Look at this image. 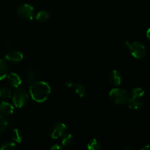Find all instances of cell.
I'll return each instance as SVG.
<instances>
[{
    "mask_svg": "<svg viewBox=\"0 0 150 150\" xmlns=\"http://www.w3.org/2000/svg\"><path fill=\"white\" fill-rule=\"evenodd\" d=\"M51 89L49 84L43 81H36L29 86V94L33 100L37 103L46 101L51 95Z\"/></svg>",
    "mask_w": 150,
    "mask_h": 150,
    "instance_id": "cell-1",
    "label": "cell"
},
{
    "mask_svg": "<svg viewBox=\"0 0 150 150\" xmlns=\"http://www.w3.org/2000/svg\"><path fill=\"white\" fill-rule=\"evenodd\" d=\"M123 46L128 49L130 54L137 59H142L146 57V48L141 42H137V41L130 42L129 41L126 40L123 43Z\"/></svg>",
    "mask_w": 150,
    "mask_h": 150,
    "instance_id": "cell-2",
    "label": "cell"
},
{
    "mask_svg": "<svg viewBox=\"0 0 150 150\" xmlns=\"http://www.w3.org/2000/svg\"><path fill=\"white\" fill-rule=\"evenodd\" d=\"M110 100L116 105H124L127 103L130 98L129 93L122 88H114L108 94Z\"/></svg>",
    "mask_w": 150,
    "mask_h": 150,
    "instance_id": "cell-3",
    "label": "cell"
},
{
    "mask_svg": "<svg viewBox=\"0 0 150 150\" xmlns=\"http://www.w3.org/2000/svg\"><path fill=\"white\" fill-rule=\"evenodd\" d=\"M29 97V94L26 89L21 87L16 88L12 95L13 104L17 108H22L27 104Z\"/></svg>",
    "mask_w": 150,
    "mask_h": 150,
    "instance_id": "cell-4",
    "label": "cell"
},
{
    "mask_svg": "<svg viewBox=\"0 0 150 150\" xmlns=\"http://www.w3.org/2000/svg\"><path fill=\"white\" fill-rule=\"evenodd\" d=\"M67 132V126L61 122H56L50 126L48 129V136L52 139L61 138Z\"/></svg>",
    "mask_w": 150,
    "mask_h": 150,
    "instance_id": "cell-5",
    "label": "cell"
},
{
    "mask_svg": "<svg viewBox=\"0 0 150 150\" xmlns=\"http://www.w3.org/2000/svg\"><path fill=\"white\" fill-rule=\"evenodd\" d=\"M34 7L28 4H23L17 9V14L21 19L26 21H31L34 18Z\"/></svg>",
    "mask_w": 150,
    "mask_h": 150,
    "instance_id": "cell-6",
    "label": "cell"
},
{
    "mask_svg": "<svg viewBox=\"0 0 150 150\" xmlns=\"http://www.w3.org/2000/svg\"><path fill=\"white\" fill-rule=\"evenodd\" d=\"M23 59V55L21 51L13 50V51H9L5 55L6 61L11 63H18L22 61Z\"/></svg>",
    "mask_w": 150,
    "mask_h": 150,
    "instance_id": "cell-7",
    "label": "cell"
},
{
    "mask_svg": "<svg viewBox=\"0 0 150 150\" xmlns=\"http://www.w3.org/2000/svg\"><path fill=\"white\" fill-rule=\"evenodd\" d=\"M108 80L110 83L114 86H120L122 83L123 76L120 71L117 70H113L108 75Z\"/></svg>",
    "mask_w": 150,
    "mask_h": 150,
    "instance_id": "cell-8",
    "label": "cell"
},
{
    "mask_svg": "<svg viewBox=\"0 0 150 150\" xmlns=\"http://www.w3.org/2000/svg\"><path fill=\"white\" fill-rule=\"evenodd\" d=\"M7 78L8 83L12 87L15 88V89H16L18 87H20L21 84L22 83V81L18 74H17L16 73H8V75L7 76Z\"/></svg>",
    "mask_w": 150,
    "mask_h": 150,
    "instance_id": "cell-9",
    "label": "cell"
},
{
    "mask_svg": "<svg viewBox=\"0 0 150 150\" xmlns=\"http://www.w3.org/2000/svg\"><path fill=\"white\" fill-rule=\"evenodd\" d=\"M14 112V106L10 103L3 101L0 103V114L4 116L11 115Z\"/></svg>",
    "mask_w": 150,
    "mask_h": 150,
    "instance_id": "cell-10",
    "label": "cell"
},
{
    "mask_svg": "<svg viewBox=\"0 0 150 150\" xmlns=\"http://www.w3.org/2000/svg\"><path fill=\"white\" fill-rule=\"evenodd\" d=\"M127 105L129 109L132 111H139L143 108V103L139 99L136 98H129L127 102Z\"/></svg>",
    "mask_w": 150,
    "mask_h": 150,
    "instance_id": "cell-11",
    "label": "cell"
},
{
    "mask_svg": "<svg viewBox=\"0 0 150 150\" xmlns=\"http://www.w3.org/2000/svg\"><path fill=\"white\" fill-rule=\"evenodd\" d=\"M37 78H38V75L35 69L32 67H27L25 72V79H26V83L31 84L33 82L36 81Z\"/></svg>",
    "mask_w": 150,
    "mask_h": 150,
    "instance_id": "cell-12",
    "label": "cell"
},
{
    "mask_svg": "<svg viewBox=\"0 0 150 150\" xmlns=\"http://www.w3.org/2000/svg\"><path fill=\"white\" fill-rule=\"evenodd\" d=\"M9 73V66L7 61L0 59V81L7 77Z\"/></svg>",
    "mask_w": 150,
    "mask_h": 150,
    "instance_id": "cell-13",
    "label": "cell"
},
{
    "mask_svg": "<svg viewBox=\"0 0 150 150\" xmlns=\"http://www.w3.org/2000/svg\"><path fill=\"white\" fill-rule=\"evenodd\" d=\"M61 143L62 146H67L71 144L73 142V136L72 133H69V132H66L64 135L61 137Z\"/></svg>",
    "mask_w": 150,
    "mask_h": 150,
    "instance_id": "cell-14",
    "label": "cell"
},
{
    "mask_svg": "<svg viewBox=\"0 0 150 150\" xmlns=\"http://www.w3.org/2000/svg\"><path fill=\"white\" fill-rule=\"evenodd\" d=\"M23 132L18 128H16L13 130L12 133V139L15 143H21L23 141Z\"/></svg>",
    "mask_w": 150,
    "mask_h": 150,
    "instance_id": "cell-15",
    "label": "cell"
},
{
    "mask_svg": "<svg viewBox=\"0 0 150 150\" xmlns=\"http://www.w3.org/2000/svg\"><path fill=\"white\" fill-rule=\"evenodd\" d=\"M86 147L89 150H100L102 148V146H101V144L100 143L99 141L94 138L88 142Z\"/></svg>",
    "mask_w": 150,
    "mask_h": 150,
    "instance_id": "cell-16",
    "label": "cell"
},
{
    "mask_svg": "<svg viewBox=\"0 0 150 150\" xmlns=\"http://www.w3.org/2000/svg\"><path fill=\"white\" fill-rule=\"evenodd\" d=\"M73 88H74L76 94L79 97V98H82L86 95V88H85V86H83V84H81V83H76V84H74Z\"/></svg>",
    "mask_w": 150,
    "mask_h": 150,
    "instance_id": "cell-17",
    "label": "cell"
},
{
    "mask_svg": "<svg viewBox=\"0 0 150 150\" xmlns=\"http://www.w3.org/2000/svg\"><path fill=\"white\" fill-rule=\"evenodd\" d=\"M50 18V13L46 10H42L40 11L38 14L36 15V20L39 22H46L49 20Z\"/></svg>",
    "mask_w": 150,
    "mask_h": 150,
    "instance_id": "cell-18",
    "label": "cell"
},
{
    "mask_svg": "<svg viewBox=\"0 0 150 150\" xmlns=\"http://www.w3.org/2000/svg\"><path fill=\"white\" fill-rule=\"evenodd\" d=\"M145 95V92L142 88L136 87L131 90V96L133 98L136 99H142Z\"/></svg>",
    "mask_w": 150,
    "mask_h": 150,
    "instance_id": "cell-19",
    "label": "cell"
},
{
    "mask_svg": "<svg viewBox=\"0 0 150 150\" xmlns=\"http://www.w3.org/2000/svg\"><path fill=\"white\" fill-rule=\"evenodd\" d=\"M12 91L10 89L3 87L0 89V98L4 100H8L12 98Z\"/></svg>",
    "mask_w": 150,
    "mask_h": 150,
    "instance_id": "cell-20",
    "label": "cell"
},
{
    "mask_svg": "<svg viewBox=\"0 0 150 150\" xmlns=\"http://www.w3.org/2000/svg\"><path fill=\"white\" fill-rule=\"evenodd\" d=\"M16 148L14 142H4L0 144V150H13Z\"/></svg>",
    "mask_w": 150,
    "mask_h": 150,
    "instance_id": "cell-21",
    "label": "cell"
},
{
    "mask_svg": "<svg viewBox=\"0 0 150 150\" xmlns=\"http://www.w3.org/2000/svg\"><path fill=\"white\" fill-rule=\"evenodd\" d=\"M8 126V122L4 115L0 114V133H3Z\"/></svg>",
    "mask_w": 150,
    "mask_h": 150,
    "instance_id": "cell-22",
    "label": "cell"
},
{
    "mask_svg": "<svg viewBox=\"0 0 150 150\" xmlns=\"http://www.w3.org/2000/svg\"><path fill=\"white\" fill-rule=\"evenodd\" d=\"M63 149V146H61L59 144H53L52 146H51L49 147L50 150H60V149Z\"/></svg>",
    "mask_w": 150,
    "mask_h": 150,
    "instance_id": "cell-23",
    "label": "cell"
},
{
    "mask_svg": "<svg viewBox=\"0 0 150 150\" xmlns=\"http://www.w3.org/2000/svg\"><path fill=\"white\" fill-rule=\"evenodd\" d=\"M65 86L67 88H73L74 86V83H73V81H67L65 82Z\"/></svg>",
    "mask_w": 150,
    "mask_h": 150,
    "instance_id": "cell-24",
    "label": "cell"
},
{
    "mask_svg": "<svg viewBox=\"0 0 150 150\" xmlns=\"http://www.w3.org/2000/svg\"><path fill=\"white\" fill-rule=\"evenodd\" d=\"M124 150H134V148L131 146H126L123 148Z\"/></svg>",
    "mask_w": 150,
    "mask_h": 150,
    "instance_id": "cell-25",
    "label": "cell"
},
{
    "mask_svg": "<svg viewBox=\"0 0 150 150\" xmlns=\"http://www.w3.org/2000/svg\"><path fill=\"white\" fill-rule=\"evenodd\" d=\"M142 150H150V144L145 145L144 147L142 148Z\"/></svg>",
    "mask_w": 150,
    "mask_h": 150,
    "instance_id": "cell-26",
    "label": "cell"
},
{
    "mask_svg": "<svg viewBox=\"0 0 150 150\" xmlns=\"http://www.w3.org/2000/svg\"><path fill=\"white\" fill-rule=\"evenodd\" d=\"M146 37H147L148 39L150 40V28L149 29H148L147 31H146Z\"/></svg>",
    "mask_w": 150,
    "mask_h": 150,
    "instance_id": "cell-27",
    "label": "cell"
}]
</instances>
